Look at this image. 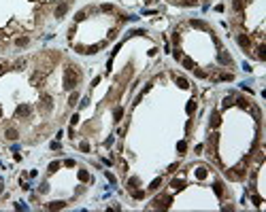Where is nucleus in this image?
I'll return each mask as SVG.
<instances>
[{"label":"nucleus","instance_id":"nucleus-8","mask_svg":"<svg viewBox=\"0 0 266 212\" xmlns=\"http://www.w3.org/2000/svg\"><path fill=\"white\" fill-rule=\"evenodd\" d=\"M4 136H6L9 140H17V138H19V134H17V129H15V127H9V129L4 131Z\"/></svg>","mask_w":266,"mask_h":212},{"label":"nucleus","instance_id":"nucleus-9","mask_svg":"<svg viewBox=\"0 0 266 212\" xmlns=\"http://www.w3.org/2000/svg\"><path fill=\"white\" fill-rule=\"evenodd\" d=\"M232 9H234L236 13H241V11L245 9V0H232Z\"/></svg>","mask_w":266,"mask_h":212},{"label":"nucleus","instance_id":"nucleus-11","mask_svg":"<svg viewBox=\"0 0 266 212\" xmlns=\"http://www.w3.org/2000/svg\"><path fill=\"white\" fill-rule=\"evenodd\" d=\"M219 123H222L219 113H213V115H211V125H213V127H219Z\"/></svg>","mask_w":266,"mask_h":212},{"label":"nucleus","instance_id":"nucleus-30","mask_svg":"<svg viewBox=\"0 0 266 212\" xmlns=\"http://www.w3.org/2000/svg\"><path fill=\"white\" fill-rule=\"evenodd\" d=\"M104 176H107V180H109V182H113V185H115V176H113L111 172H104Z\"/></svg>","mask_w":266,"mask_h":212},{"label":"nucleus","instance_id":"nucleus-18","mask_svg":"<svg viewBox=\"0 0 266 212\" xmlns=\"http://www.w3.org/2000/svg\"><path fill=\"white\" fill-rule=\"evenodd\" d=\"M213 191L222 197V195H223V185H222V182H215V185H213Z\"/></svg>","mask_w":266,"mask_h":212},{"label":"nucleus","instance_id":"nucleus-5","mask_svg":"<svg viewBox=\"0 0 266 212\" xmlns=\"http://www.w3.org/2000/svg\"><path fill=\"white\" fill-rule=\"evenodd\" d=\"M217 59H219V64H223V66H230V64H232V57H230L226 51H219V53H217Z\"/></svg>","mask_w":266,"mask_h":212},{"label":"nucleus","instance_id":"nucleus-37","mask_svg":"<svg viewBox=\"0 0 266 212\" xmlns=\"http://www.w3.org/2000/svg\"><path fill=\"white\" fill-rule=\"evenodd\" d=\"M64 166H66V168H75V161H73V159H66Z\"/></svg>","mask_w":266,"mask_h":212},{"label":"nucleus","instance_id":"nucleus-43","mask_svg":"<svg viewBox=\"0 0 266 212\" xmlns=\"http://www.w3.org/2000/svg\"><path fill=\"white\" fill-rule=\"evenodd\" d=\"M2 72H4V70H2V64H0V74H2Z\"/></svg>","mask_w":266,"mask_h":212},{"label":"nucleus","instance_id":"nucleus-6","mask_svg":"<svg viewBox=\"0 0 266 212\" xmlns=\"http://www.w3.org/2000/svg\"><path fill=\"white\" fill-rule=\"evenodd\" d=\"M236 41H238V45H241L243 49H249V45H251V41H249V36H247V34H238V38H236Z\"/></svg>","mask_w":266,"mask_h":212},{"label":"nucleus","instance_id":"nucleus-36","mask_svg":"<svg viewBox=\"0 0 266 212\" xmlns=\"http://www.w3.org/2000/svg\"><path fill=\"white\" fill-rule=\"evenodd\" d=\"M102 11H104V13H111L113 6H111V4H102Z\"/></svg>","mask_w":266,"mask_h":212},{"label":"nucleus","instance_id":"nucleus-3","mask_svg":"<svg viewBox=\"0 0 266 212\" xmlns=\"http://www.w3.org/2000/svg\"><path fill=\"white\" fill-rule=\"evenodd\" d=\"M30 113H32V108H30L28 104H19V106H17V110H15V115H17V117H28Z\"/></svg>","mask_w":266,"mask_h":212},{"label":"nucleus","instance_id":"nucleus-12","mask_svg":"<svg viewBox=\"0 0 266 212\" xmlns=\"http://www.w3.org/2000/svg\"><path fill=\"white\" fill-rule=\"evenodd\" d=\"M194 174H196V178H198V180H204V178H207V168H196V172H194Z\"/></svg>","mask_w":266,"mask_h":212},{"label":"nucleus","instance_id":"nucleus-27","mask_svg":"<svg viewBox=\"0 0 266 212\" xmlns=\"http://www.w3.org/2000/svg\"><path fill=\"white\" fill-rule=\"evenodd\" d=\"M181 4H183V6H196L198 0H181Z\"/></svg>","mask_w":266,"mask_h":212},{"label":"nucleus","instance_id":"nucleus-23","mask_svg":"<svg viewBox=\"0 0 266 212\" xmlns=\"http://www.w3.org/2000/svg\"><path fill=\"white\" fill-rule=\"evenodd\" d=\"M160 185H162V178H155V180L149 185V189H151V191H155V189H160Z\"/></svg>","mask_w":266,"mask_h":212},{"label":"nucleus","instance_id":"nucleus-34","mask_svg":"<svg viewBox=\"0 0 266 212\" xmlns=\"http://www.w3.org/2000/svg\"><path fill=\"white\" fill-rule=\"evenodd\" d=\"M232 104H234L232 98H226V100H223V108H228V106H232Z\"/></svg>","mask_w":266,"mask_h":212},{"label":"nucleus","instance_id":"nucleus-29","mask_svg":"<svg viewBox=\"0 0 266 212\" xmlns=\"http://www.w3.org/2000/svg\"><path fill=\"white\" fill-rule=\"evenodd\" d=\"M75 19H77V21H83V19H85V11H79V13L75 15Z\"/></svg>","mask_w":266,"mask_h":212},{"label":"nucleus","instance_id":"nucleus-15","mask_svg":"<svg viewBox=\"0 0 266 212\" xmlns=\"http://www.w3.org/2000/svg\"><path fill=\"white\" fill-rule=\"evenodd\" d=\"M77 102H79V93H77V91H73V93H70V98H68V104H70V106H75Z\"/></svg>","mask_w":266,"mask_h":212},{"label":"nucleus","instance_id":"nucleus-21","mask_svg":"<svg viewBox=\"0 0 266 212\" xmlns=\"http://www.w3.org/2000/svg\"><path fill=\"white\" fill-rule=\"evenodd\" d=\"M15 45H17V47H26V45H28V36H19V38L15 41Z\"/></svg>","mask_w":266,"mask_h":212},{"label":"nucleus","instance_id":"nucleus-33","mask_svg":"<svg viewBox=\"0 0 266 212\" xmlns=\"http://www.w3.org/2000/svg\"><path fill=\"white\" fill-rule=\"evenodd\" d=\"M24 66H26V59H19V62H17V64H15V68H17V70H21V68H24Z\"/></svg>","mask_w":266,"mask_h":212},{"label":"nucleus","instance_id":"nucleus-26","mask_svg":"<svg viewBox=\"0 0 266 212\" xmlns=\"http://www.w3.org/2000/svg\"><path fill=\"white\" fill-rule=\"evenodd\" d=\"M60 170V161H51L49 163V172H58Z\"/></svg>","mask_w":266,"mask_h":212},{"label":"nucleus","instance_id":"nucleus-44","mask_svg":"<svg viewBox=\"0 0 266 212\" xmlns=\"http://www.w3.org/2000/svg\"><path fill=\"white\" fill-rule=\"evenodd\" d=\"M0 193H2V182H0Z\"/></svg>","mask_w":266,"mask_h":212},{"label":"nucleus","instance_id":"nucleus-32","mask_svg":"<svg viewBox=\"0 0 266 212\" xmlns=\"http://www.w3.org/2000/svg\"><path fill=\"white\" fill-rule=\"evenodd\" d=\"M79 149H81L83 153H88V151H89V144H88V142H81V144H79Z\"/></svg>","mask_w":266,"mask_h":212},{"label":"nucleus","instance_id":"nucleus-40","mask_svg":"<svg viewBox=\"0 0 266 212\" xmlns=\"http://www.w3.org/2000/svg\"><path fill=\"white\" fill-rule=\"evenodd\" d=\"M253 204H256V206H260V204H262V197H258V195H253Z\"/></svg>","mask_w":266,"mask_h":212},{"label":"nucleus","instance_id":"nucleus-24","mask_svg":"<svg viewBox=\"0 0 266 212\" xmlns=\"http://www.w3.org/2000/svg\"><path fill=\"white\" fill-rule=\"evenodd\" d=\"M177 151H179V153H181V155H183V153L187 151V144H185L183 140H181V142H177Z\"/></svg>","mask_w":266,"mask_h":212},{"label":"nucleus","instance_id":"nucleus-28","mask_svg":"<svg viewBox=\"0 0 266 212\" xmlns=\"http://www.w3.org/2000/svg\"><path fill=\"white\" fill-rule=\"evenodd\" d=\"M132 197H134V199H143V197H145V191H134Z\"/></svg>","mask_w":266,"mask_h":212},{"label":"nucleus","instance_id":"nucleus-25","mask_svg":"<svg viewBox=\"0 0 266 212\" xmlns=\"http://www.w3.org/2000/svg\"><path fill=\"white\" fill-rule=\"evenodd\" d=\"M258 57H260V59H266V47H264V45L258 47Z\"/></svg>","mask_w":266,"mask_h":212},{"label":"nucleus","instance_id":"nucleus-1","mask_svg":"<svg viewBox=\"0 0 266 212\" xmlns=\"http://www.w3.org/2000/svg\"><path fill=\"white\" fill-rule=\"evenodd\" d=\"M79 83V72L73 68V66H68L66 70H64V89H68V91H73L75 87Z\"/></svg>","mask_w":266,"mask_h":212},{"label":"nucleus","instance_id":"nucleus-20","mask_svg":"<svg viewBox=\"0 0 266 212\" xmlns=\"http://www.w3.org/2000/svg\"><path fill=\"white\" fill-rule=\"evenodd\" d=\"M79 180H81V182H88L89 180V174L85 170H79Z\"/></svg>","mask_w":266,"mask_h":212},{"label":"nucleus","instance_id":"nucleus-35","mask_svg":"<svg viewBox=\"0 0 266 212\" xmlns=\"http://www.w3.org/2000/svg\"><path fill=\"white\" fill-rule=\"evenodd\" d=\"M128 185H130V187H136V185H138V178H136V176H134V178H130V180H128Z\"/></svg>","mask_w":266,"mask_h":212},{"label":"nucleus","instance_id":"nucleus-4","mask_svg":"<svg viewBox=\"0 0 266 212\" xmlns=\"http://www.w3.org/2000/svg\"><path fill=\"white\" fill-rule=\"evenodd\" d=\"M51 108H53V104H51V98H49V95H43V98H41V110L49 113Z\"/></svg>","mask_w":266,"mask_h":212},{"label":"nucleus","instance_id":"nucleus-39","mask_svg":"<svg viewBox=\"0 0 266 212\" xmlns=\"http://www.w3.org/2000/svg\"><path fill=\"white\" fill-rule=\"evenodd\" d=\"M196 77H198V79H204V77H207V72H202V70H196Z\"/></svg>","mask_w":266,"mask_h":212},{"label":"nucleus","instance_id":"nucleus-14","mask_svg":"<svg viewBox=\"0 0 266 212\" xmlns=\"http://www.w3.org/2000/svg\"><path fill=\"white\" fill-rule=\"evenodd\" d=\"M183 68H187V70H194L196 66H194V59H189V57H183Z\"/></svg>","mask_w":266,"mask_h":212},{"label":"nucleus","instance_id":"nucleus-16","mask_svg":"<svg viewBox=\"0 0 266 212\" xmlns=\"http://www.w3.org/2000/svg\"><path fill=\"white\" fill-rule=\"evenodd\" d=\"M194 110H196V102H194V100H189V102H187V106H185V113H187V115H192Z\"/></svg>","mask_w":266,"mask_h":212},{"label":"nucleus","instance_id":"nucleus-19","mask_svg":"<svg viewBox=\"0 0 266 212\" xmlns=\"http://www.w3.org/2000/svg\"><path fill=\"white\" fill-rule=\"evenodd\" d=\"M183 187H185V182H183V180H179V178H175V180H173V189H177V191H181Z\"/></svg>","mask_w":266,"mask_h":212},{"label":"nucleus","instance_id":"nucleus-7","mask_svg":"<svg viewBox=\"0 0 266 212\" xmlns=\"http://www.w3.org/2000/svg\"><path fill=\"white\" fill-rule=\"evenodd\" d=\"M66 11H68V4H66V2H62V4L55 9V17H64V15H66Z\"/></svg>","mask_w":266,"mask_h":212},{"label":"nucleus","instance_id":"nucleus-31","mask_svg":"<svg viewBox=\"0 0 266 212\" xmlns=\"http://www.w3.org/2000/svg\"><path fill=\"white\" fill-rule=\"evenodd\" d=\"M77 123H79V115H73V117H70V125L75 127Z\"/></svg>","mask_w":266,"mask_h":212},{"label":"nucleus","instance_id":"nucleus-41","mask_svg":"<svg viewBox=\"0 0 266 212\" xmlns=\"http://www.w3.org/2000/svg\"><path fill=\"white\" fill-rule=\"evenodd\" d=\"M173 55H175V59H181V51H179V49H175V51H173Z\"/></svg>","mask_w":266,"mask_h":212},{"label":"nucleus","instance_id":"nucleus-22","mask_svg":"<svg viewBox=\"0 0 266 212\" xmlns=\"http://www.w3.org/2000/svg\"><path fill=\"white\" fill-rule=\"evenodd\" d=\"M122 115H124V108H119V106H117V108L113 110V117H115V121H119V119H122Z\"/></svg>","mask_w":266,"mask_h":212},{"label":"nucleus","instance_id":"nucleus-38","mask_svg":"<svg viewBox=\"0 0 266 212\" xmlns=\"http://www.w3.org/2000/svg\"><path fill=\"white\" fill-rule=\"evenodd\" d=\"M47 191H49V185L43 182V185H41V193H47Z\"/></svg>","mask_w":266,"mask_h":212},{"label":"nucleus","instance_id":"nucleus-13","mask_svg":"<svg viewBox=\"0 0 266 212\" xmlns=\"http://www.w3.org/2000/svg\"><path fill=\"white\" fill-rule=\"evenodd\" d=\"M192 26H194V28H198V30H207V23H204V21H200V19H192Z\"/></svg>","mask_w":266,"mask_h":212},{"label":"nucleus","instance_id":"nucleus-10","mask_svg":"<svg viewBox=\"0 0 266 212\" xmlns=\"http://www.w3.org/2000/svg\"><path fill=\"white\" fill-rule=\"evenodd\" d=\"M64 206H66V202H51L47 208H49V210H62Z\"/></svg>","mask_w":266,"mask_h":212},{"label":"nucleus","instance_id":"nucleus-42","mask_svg":"<svg viewBox=\"0 0 266 212\" xmlns=\"http://www.w3.org/2000/svg\"><path fill=\"white\" fill-rule=\"evenodd\" d=\"M177 168H179V163H173V166L168 168V172H177Z\"/></svg>","mask_w":266,"mask_h":212},{"label":"nucleus","instance_id":"nucleus-2","mask_svg":"<svg viewBox=\"0 0 266 212\" xmlns=\"http://www.w3.org/2000/svg\"><path fill=\"white\" fill-rule=\"evenodd\" d=\"M170 202H173V199H170L168 195H162V197H155V202H153V204H155V208H168V206H170Z\"/></svg>","mask_w":266,"mask_h":212},{"label":"nucleus","instance_id":"nucleus-17","mask_svg":"<svg viewBox=\"0 0 266 212\" xmlns=\"http://www.w3.org/2000/svg\"><path fill=\"white\" fill-rule=\"evenodd\" d=\"M177 85L181 87V89H187V87H189V83H187V79H183V77H177Z\"/></svg>","mask_w":266,"mask_h":212}]
</instances>
